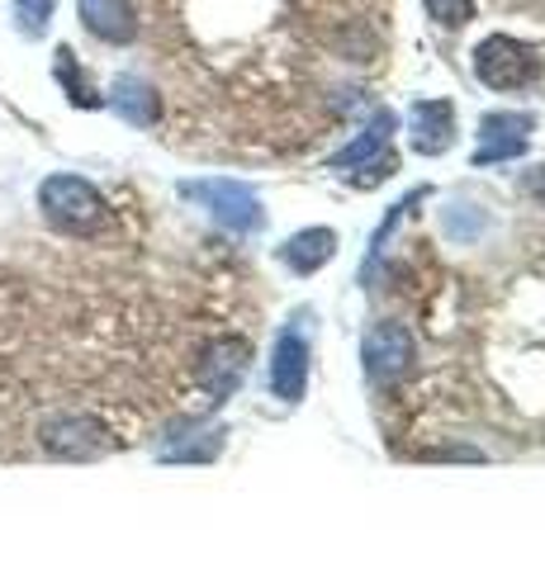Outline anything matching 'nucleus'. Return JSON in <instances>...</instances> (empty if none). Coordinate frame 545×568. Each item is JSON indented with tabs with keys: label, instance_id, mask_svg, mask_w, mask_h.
<instances>
[{
	"label": "nucleus",
	"instance_id": "nucleus-16",
	"mask_svg": "<svg viewBox=\"0 0 545 568\" xmlns=\"http://www.w3.org/2000/svg\"><path fill=\"white\" fill-rule=\"evenodd\" d=\"M58 81L67 85L72 104H85V110H91V104H100V95L81 81V67H77V52H72V48H58Z\"/></svg>",
	"mask_w": 545,
	"mask_h": 568
},
{
	"label": "nucleus",
	"instance_id": "nucleus-11",
	"mask_svg": "<svg viewBox=\"0 0 545 568\" xmlns=\"http://www.w3.org/2000/svg\"><path fill=\"white\" fill-rule=\"evenodd\" d=\"M77 6H81V24L91 29L100 43H133L138 14L129 0H77Z\"/></svg>",
	"mask_w": 545,
	"mask_h": 568
},
{
	"label": "nucleus",
	"instance_id": "nucleus-3",
	"mask_svg": "<svg viewBox=\"0 0 545 568\" xmlns=\"http://www.w3.org/2000/svg\"><path fill=\"white\" fill-rule=\"evenodd\" d=\"M181 194L195 200L209 219H214L219 227H228V233H238V237H252V233L266 227V204H261V194L252 185H242V181L209 175V181H185Z\"/></svg>",
	"mask_w": 545,
	"mask_h": 568
},
{
	"label": "nucleus",
	"instance_id": "nucleus-15",
	"mask_svg": "<svg viewBox=\"0 0 545 568\" xmlns=\"http://www.w3.org/2000/svg\"><path fill=\"white\" fill-rule=\"evenodd\" d=\"M114 110L124 114L129 123H157V114H162V100H157V91L148 81H138V77H119L114 81Z\"/></svg>",
	"mask_w": 545,
	"mask_h": 568
},
{
	"label": "nucleus",
	"instance_id": "nucleus-6",
	"mask_svg": "<svg viewBox=\"0 0 545 568\" xmlns=\"http://www.w3.org/2000/svg\"><path fill=\"white\" fill-rule=\"evenodd\" d=\"M417 361V342H413V332L394 323V317H384V323H375L371 332H365V342H361V369H365V379L371 384H394L403 379L413 369Z\"/></svg>",
	"mask_w": 545,
	"mask_h": 568
},
{
	"label": "nucleus",
	"instance_id": "nucleus-7",
	"mask_svg": "<svg viewBox=\"0 0 545 568\" xmlns=\"http://www.w3.org/2000/svg\"><path fill=\"white\" fill-rule=\"evenodd\" d=\"M536 133V114H517V110H494L480 119V148L470 162L474 166H498V162H517L526 152V142Z\"/></svg>",
	"mask_w": 545,
	"mask_h": 568
},
{
	"label": "nucleus",
	"instance_id": "nucleus-19",
	"mask_svg": "<svg viewBox=\"0 0 545 568\" xmlns=\"http://www.w3.org/2000/svg\"><path fill=\"white\" fill-rule=\"evenodd\" d=\"M427 459H484L480 450H427Z\"/></svg>",
	"mask_w": 545,
	"mask_h": 568
},
{
	"label": "nucleus",
	"instance_id": "nucleus-4",
	"mask_svg": "<svg viewBox=\"0 0 545 568\" xmlns=\"http://www.w3.org/2000/svg\"><path fill=\"white\" fill-rule=\"evenodd\" d=\"M470 67L488 91H526V85L541 81V52L532 43L513 39V33H488V39L474 48Z\"/></svg>",
	"mask_w": 545,
	"mask_h": 568
},
{
	"label": "nucleus",
	"instance_id": "nucleus-13",
	"mask_svg": "<svg viewBox=\"0 0 545 568\" xmlns=\"http://www.w3.org/2000/svg\"><path fill=\"white\" fill-rule=\"evenodd\" d=\"M488 233V213L484 204H474L470 194H455V200L442 209V237L446 242H480Z\"/></svg>",
	"mask_w": 545,
	"mask_h": 568
},
{
	"label": "nucleus",
	"instance_id": "nucleus-14",
	"mask_svg": "<svg viewBox=\"0 0 545 568\" xmlns=\"http://www.w3.org/2000/svg\"><path fill=\"white\" fill-rule=\"evenodd\" d=\"M427 194H432L427 185H417V190L408 194V200L390 209V219L380 223V233H375V242H371V256L361 261V290H380V275H384V252H390V233H394V223H398L403 213H408L417 200H427Z\"/></svg>",
	"mask_w": 545,
	"mask_h": 568
},
{
	"label": "nucleus",
	"instance_id": "nucleus-12",
	"mask_svg": "<svg viewBox=\"0 0 545 568\" xmlns=\"http://www.w3.org/2000/svg\"><path fill=\"white\" fill-rule=\"evenodd\" d=\"M175 436V432H171ZM228 446V426H200V436H175V446H162L166 465H214Z\"/></svg>",
	"mask_w": 545,
	"mask_h": 568
},
{
	"label": "nucleus",
	"instance_id": "nucleus-17",
	"mask_svg": "<svg viewBox=\"0 0 545 568\" xmlns=\"http://www.w3.org/2000/svg\"><path fill=\"white\" fill-rule=\"evenodd\" d=\"M52 10H58V0H14V20H20V29L29 33V39H39V33L48 29Z\"/></svg>",
	"mask_w": 545,
	"mask_h": 568
},
{
	"label": "nucleus",
	"instance_id": "nucleus-9",
	"mask_svg": "<svg viewBox=\"0 0 545 568\" xmlns=\"http://www.w3.org/2000/svg\"><path fill=\"white\" fill-rule=\"evenodd\" d=\"M248 361H252V346L242 336H219L200 361V384L223 403L242 384V375H248Z\"/></svg>",
	"mask_w": 545,
	"mask_h": 568
},
{
	"label": "nucleus",
	"instance_id": "nucleus-1",
	"mask_svg": "<svg viewBox=\"0 0 545 568\" xmlns=\"http://www.w3.org/2000/svg\"><path fill=\"white\" fill-rule=\"evenodd\" d=\"M309 361H313V308H294L285 317V327L275 332V346H271V394L285 407L304 403Z\"/></svg>",
	"mask_w": 545,
	"mask_h": 568
},
{
	"label": "nucleus",
	"instance_id": "nucleus-2",
	"mask_svg": "<svg viewBox=\"0 0 545 568\" xmlns=\"http://www.w3.org/2000/svg\"><path fill=\"white\" fill-rule=\"evenodd\" d=\"M394 129H398V119L390 110H375L371 123H365L342 152L327 156V171H346V181L356 190H375L380 181H390L394 175V156H390Z\"/></svg>",
	"mask_w": 545,
	"mask_h": 568
},
{
	"label": "nucleus",
	"instance_id": "nucleus-10",
	"mask_svg": "<svg viewBox=\"0 0 545 568\" xmlns=\"http://www.w3.org/2000/svg\"><path fill=\"white\" fill-rule=\"evenodd\" d=\"M275 256H280V265H290L294 275H319L323 265L337 256V233H332V227H299V233L280 242Z\"/></svg>",
	"mask_w": 545,
	"mask_h": 568
},
{
	"label": "nucleus",
	"instance_id": "nucleus-8",
	"mask_svg": "<svg viewBox=\"0 0 545 568\" xmlns=\"http://www.w3.org/2000/svg\"><path fill=\"white\" fill-rule=\"evenodd\" d=\"M408 148L422 156H442L455 148V104L451 100H413L408 104Z\"/></svg>",
	"mask_w": 545,
	"mask_h": 568
},
{
	"label": "nucleus",
	"instance_id": "nucleus-18",
	"mask_svg": "<svg viewBox=\"0 0 545 568\" xmlns=\"http://www.w3.org/2000/svg\"><path fill=\"white\" fill-rule=\"evenodd\" d=\"M422 6L442 29H465L474 20V0H422Z\"/></svg>",
	"mask_w": 545,
	"mask_h": 568
},
{
	"label": "nucleus",
	"instance_id": "nucleus-5",
	"mask_svg": "<svg viewBox=\"0 0 545 568\" xmlns=\"http://www.w3.org/2000/svg\"><path fill=\"white\" fill-rule=\"evenodd\" d=\"M39 204L48 213V223L67 227V233H91V227L104 219V200L91 181L81 175H48L39 190Z\"/></svg>",
	"mask_w": 545,
	"mask_h": 568
}]
</instances>
